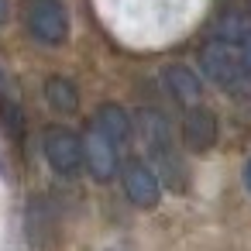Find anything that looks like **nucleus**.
<instances>
[{
    "mask_svg": "<svg viewBox=\"0 0 251 251\" xmlns=\"http://www.w3.org/2000/svg\"><path fill=\"white\" fill-rule=\"evenodd\" d=\"M7 18H11V7H7V0H0V25H7Z\"/></svg>",
    "mask_w": 251,
    "mask_h": 251,
    "instance_id": "13",
    "label": "nucleus"
},
{
    "mask_svg": "<svg viewBox=\"0 0 251 251\" xmlns=\"http://www.w3.org/2000/svg\"><path fill=\"white\" fill-rule=\"evenodd\" d=\"M93 127H100L114 145L131 141V117H127V110H121L117 103H103V107L97 110V124H93Z\"/></svg>",
    "mask_w": 251,
    "mask_h": 251,
    "instance_id": "9",
    "label": "nucleus"
},
{
    "mask_svg": "<svg viewBox=\"0 0 251 251\" xmlns=\"http://www.w3.org/2000/svg\"><path fill=\"white\" fill-rule=\"evenodd\" d=\"M42 148H45L49 165L59 176H66V179L79 176V169H83V138L76 131H69V127H49L45 138H42Z\"/></svg>",
    "mask_w": 251,
    "mask_h": 251,
    "instance_id": "3",
    "label": "nucleus"
},
{
    "mask_svg": "<svg viewBox=\"0 0 251 251\" xmlns=\"http://www.w3.org/2000/svg\"><path fill=\"white\" fill-rule=\"evenodd\" d=\"M121 182H124L127 200L141 210H151L162 200V179L155 176V169L145 158H127L121 165Z\"/></svg>",
    "mask_w": 251,
    "mask_h": 251,
    "instance_id": "5",
    "label": "nucleus"
},
{
    "mask_svg": "<svg viewBox=\"0 0 251 251\" xmlns=\"http://www.w3.org/2000/svg\"><path fill=\"white\" fill-rule=\"evenodd\" d=\"M230 49L237 52V59H241V66H244V69L251 73V31H248L244 38H237V42H234Z\"/></svg>",
    "mask_w": 251,
    "mask_h": 251,
    "instance_id": "12",
    "label": "nucleus"
},
{
    "mask_svg": "<svg viewBox=\"0 0 251 251\" xmlns=\"http://www.w3.org/2000/svg\"><path fill=\"white\" fill-rule=\"evenodd\" d=\"M45 100H49V107L59 110V114H76V110H79V90H76V83H69L66 76H52V79L45 83Z\"/></svg>",
    "mask_w": 251,
    "mask_h": 251,
    "instance_id": "10",
    "label": "nucleus"
},
{
    "mask_svg": "<svg viewBox=\"0 0 251 251\" xmlns=\"http://www.w3.org/2000/svg\"><path fill=\"white\" fill-rule=\"evenodd\" d=\"M244 186L251 189V162H248V169H244Z\"/></svg>",
    "mask_w": 251,
    "mask_h": 251,
    "instance_id": "14",
    "label": "nucleus"
},
{
    "mask_svg": "<svg viewBox=\"0 0 251 251\" xmlns=\"http://www.w3.org/2000/svg\"><path fill=\"white\" fill-rule=\"evenodd\" d=\"M83 169L97 182H110L117 176V145L100 127H90L83 138Z\"/></svg>",
    "mask_w": 251,
    "mask_h": 251,
    "instance_id": "6",
    "label": "nucleus"
},
{
    "mask_svg": "<svg viewBox=\"0 0 251 251\" xmlns=\"http://www.w3.org/2000/svg\"><path fill=\"white\" fill-rule=\"evenodd\" d=\"M162 79H165V90L172 93L176 103H182V107L200 103V76L193 69H186V66H165Z\"/></svg>",
    "mask_w": 251,
    "mask_h": 251,
    "instance_id": "8",
    "label": "nucleus"
},
{
    "mask_svg": "<svg viewBox=\"0 0 251 251\" xmlns=\"http://www.w3.org/2000/svg\"><path fill=\"white\" fill-rule=\"evenodd\" d=\"M28 31L42 45H62L69 38V14L59 0H31L28 7Z\"/></svg>",
    "mask_w": 251,
    "mask_h": 251,
    "instance_id": "4",
    "label": "nucleus"
},
{
    "mask_svg": "<svg viewBox=\"0 0 251 251\" xmlns=\"http://www.w3.org/2000/svg\"><path fill=\"white\" fill-rule=\"evenodd\" d=\"M141 124H145V138H148V145H151V158H155V165H158V172L155 176H162L172 189H182V158H179V151L172 148V134H169V127H165V121L162 117H155V114H141Z\"/></svg>",
    "mask_w": 251,
    "mask_h": 251,
    "instance_id": "2",
    "label": "nucleus"
},
{
    "mask_svg": "<svg viewBox=\"0 0 251 251\" xmlns=\"http://www.w3.org/2000/svg\"><path fill=\"white\" fill-rule=\"evenodd\" d=\"M0 117H4V124H7V131H11L14 138H21V127H25V117H21V110H18V103H14V100H0Z\"/></svg>",
    "mask_w": 251,
    "mask_h": 251,
    "instance_id": "11",
    "label": "nucleus"
},
{
    "mask_svg": "<svg viewBox=\"0 0 251 251\" xmlns=\"http://www.w3.org/2000/svg\"><path fill=\"white\" fill-rule=\"evenodd\" d=\"M200 66H203V76L210 83H217L224 93L230 97H251V73L241 66L237 52L224 42H210L203 52H200Z\"/></svg>",
    "mask_w": 251,
    "mask_h": 251,
    "instance_id": "1",
    "label": "nucleus"
},
{
    "mask_svg": "<svg viewBox=\"0 0 251 251\" xmlns=\"http://www.w3.org/2000/svg\"><path fill=\"white\" fill-rule=\"evenodd\" d=\"M182 141L193 151H210L217 145V117L213 110H206L203 103H189L182 114Z\"/></svg>",
    "mask_w": 251,
    "mask_h": 251,
    "instance_id": "7",
    "label": "nucleus"
}]
</instances>
